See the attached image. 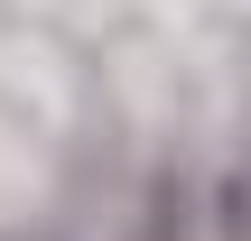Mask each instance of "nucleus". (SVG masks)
<instances>
[{
  "mask_svg": "<svg viewBox=\"0 0 251 241\" xmlns=\"http://www.w3.org/2000/svg\"><path fill=\"white\" fill-rule=\"evenodd\" d=\"M214 241H251V167L214 176Z\"/></svg>",
  "mask_w": 251,
  "mask_h": 241,
  "instance_id": "obj_2",
  "label": "nucleus"
},
{
  "mask_svg": "<svg viewBox=\"0 0 251 241\" xmlns=\"http://www.w3.org/2000/svg\"><path fill=\"white\" fill-rule=\"evenodd\" d=\"M130 241H196V204H186V176H177V167H158V176L140 186Z\"/></svg>",
  "mask_w": 251,
  "mask_h": 241,
  "instance_id": "obj_1",
  "label": "nucleus"
}]
</instances>
